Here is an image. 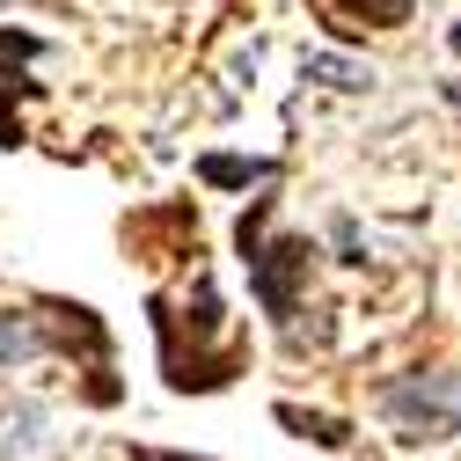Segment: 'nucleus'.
<instances>
[{
    "mask_svg": "<svg viewBox=\"0 0 461 461\" xmlns=\"http://www.w3.org/2000/svg\"><path fill=\"white\" fill-rule=\"evenodd\" d=\"M264 220H271V198H257V212L242 220V264H249V285H257V301H264V315L271 322H294V308H301V278H308V242L301 235H278V242H264Z\"/></svg>",
    "mask_w": 461,
    "mask_h": 461,
    "instance_id": "1",
    "label": "nucleus"
},
{
    "mask_svg": "<svg viewBox=\"0 0 461 461\" xmlns=\"http://www.w3.org/2000/svg\"><path fill=\"white\" fill-rule=\"evenodd\" d=\"M381 402H388V418L411 432V439L461 432V381L454 374H411V381H395Z\"/></svg>",
    "mask_w": 461,
    "mask_h": 461,
    "instance_id": "2",
    "label": "nucleus"
},
{
    "mask_svg": "<svg viewBox=\"0 0 461 461\" xmlns=\"http://www.w3.org/2000/svg\"><path fill=\"white\" fill-rule=\"evenodd\" d=\"M198 176L212 191H249V184H271V161H235V154H205Z\"/></svg>",
    "mask_w": 461,
    "mask_h": 461,
    "instance_id": "3",
    "label": "nucleus"
},
{
    "mask_svg": "<svg viewBox=\"0 0 461 461\" xmlns=\"http://www.w3.org/2000/svg\"><path fill=\"white\" fill-rule=\"evenodd\" d=\"M330 8H344V15H366L374 30H395V23H411V0H330Z\"/></svg>",
    "mask_w": 461,
    "mask_h": 461,
    "instance_id": "4",
    "label": "nucleus"
},
{
    "mask_svg": "<svg viewBox=\"0 0 461 461\" xmlns=\"http://www.w3.org/2000/svg\"><path fill=\"white\" fill-rule=\"evenodd\" d=\"M278 418L301 425V432H315L322 447H344V425H337V418H308V411H294V402H278Z\"/></svg>",
    "mask_w": 461,
    "mask_h": 461,
    "instance_id": "5",
    "label": "nucleus"
},
{
    "mask_svg": "<svg viewBox=\"0 0 461 461\" xmlns=\"http://www.w3.org/2000/svg\"><path fill=\"white\" fill-rule=\"evenodd\" d=\"M308 74H322L330 88H366V74H359V67H344V59H315Z\"/></svg>",
    "mask_w": 461,
    "mask_h": 461,
    "instance_id": "6",
    "label": "nucleus"
},
{
    "mask_svg": "<svg viewBox=\"0 0 461 461\" xmlns=\"http://www.w3.org/2000/svg\"><path fill=\"white\" fill-rule=\"evenodd\" d=\"M0 59H37V37H8L0 30Z\"/></svg>",
    "mask_w": 461,
    "mask_h": 461,
    "instance_id": "7",
    "label": "nucleus"
},
{
    "mask_svg": "<svg viewBox=\"0 0 461 461\" xmlns=\"http://www.w3.org/2000/svg\"><path fill=\"white\" fill-rule=\"evenodd\" d=\"M140 461H191V454H154V447H147V454H140Z\"/></svg>",
    "mask_w": 461,
    "mask_h": 461,
    "instance_id": "8",
    "label": "nucleus"
},
{
    "mask_svg": "<svg viewBox=\"0 0 461 461\" xmlns=\"http://www.w3.org/2000/svg\"><path fill=\"white\" fill-rule=\"evenodd\" d=\"M454 51H461V23H454Z\"/></svg>",
    "mask_w": 461,
    "mask_h": 461,
    "instance_id": "9",
    "label": "nucleus"
},
{
    "mask_svg": "<svg viewBox=\"0 0 461 461\" xmlns=\"http://www.w3.org/2000/svg\"><path fill=\"white\" fill-rule=\"evenodd\" d=\"M0 359H8V352H0Z\"/></svg>",
    "mask_w": 461,
    "mask_h": 461,
    "instance_id": "10",
    "label": "nucleus"
}]
</instances>
